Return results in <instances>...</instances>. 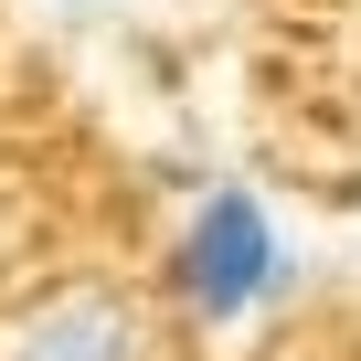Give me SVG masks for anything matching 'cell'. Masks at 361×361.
I'll list each match as a JSON object with an SVG mask.
<instances>
[{"instance_id":"cell-1","label":"cell","mask_w":361,"mask_h":361,"mask_svg":"<svg viewBox=\"0 0 361 361\" xmlns=\"http://www.w3.org/2000/svg\"><path fill=\"white\" fill-rule=\"evenodd\" d=\"M287 287H298V255H287L276 213L245 192V180H213V192L192 202V224H180V245H170V298H180V319L245 329V319H266Z\"/></svg>"},{"instance_id":"cell-2","label":"cell","mask_w":361,"mask_h":361,"mask_svg":"<svg viewBox=\"0 0 361 361\" xmlns=\"http://www.w3.org/2000/svg\"><path fill=\"white\" fill-rule=\"evenodd\" d=\"M0 361H159V329L128 287H54L11 319V340H0Z\"/></svg>"},{"instance_id":"cell-3","label":"cell","mask_w":361,"mask_h":361,"mask_svg":"<svg viewBox=\"0 0 361 361\" xmlns=\"http://www.w3.org/2000/svg\"><path fill=\"white\" fill-rule=\"evenodd\" d=\"M64 11H96V0H64Z\"/></svg>"}]
</instances>
